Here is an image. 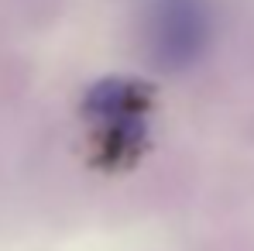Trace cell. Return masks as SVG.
<instances>
[{
    "label": "cell",
    "instance_id": "1",
    "mask_svg": "<svg viewBox=\"0 0 254 251\" xmlns=\"http://www.w3.org/2000/svg\"><path fill=\"white\" fill-rule=\"evenodd\" d=\"M210 42V14L203 0H158L148 17V52L162 69L192 66Z\"/></svg>",
    "mask_w": 254,
    "mask_h": 251
}]
</instances>
